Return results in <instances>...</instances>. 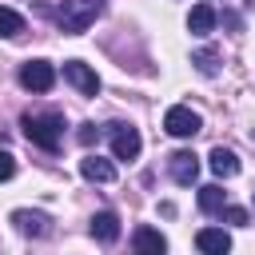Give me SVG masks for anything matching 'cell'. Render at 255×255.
<instances>
[{
  "mask_svg": "<svg viewBox=\"0 0 255 255\" xmlns=\"http://www.w3.org/2000/svg\"><path fill=\"white\" fill-rule=\"evenodd\" d=\"M12 223H16L20 235H32V239H44V235L52 231V219H48L44 211H28V207L12 211Z\"/></svg>",
  "mask_w": 255,
  "mask_h": 255,
  "instance_id": "obj_8",
  "label": "cell"
},
{
  "mask_svg": "<svg viewBox=\"0 0 255 255\" xmlns=\"http://www.w3.org/2000/svg\"><path fill=\"white\" fill-rule=\"evenodd\" d=\"M100 12H104V0H64L60 12H56V20H60V28H64L68 36H76V32H84L88 24H96Z\"/></svg>",
  "mask_w": 255,
  "mask_h": 255,
  "instance_id": "obj_2",
  "label": "cell"
},
{
  "mask_svg": "<svg viewBox=\"0 0 255 255\" xmlns=\"http://www.w3.org/2000/svg\"><path fill=\"white\" fill-rule=\"evenodd\" d=\"M92 235L100 243H116L120 239V215L116 211H96L92 215Z\"/></svg>",
  "mask_w": 255,
  "mask_h": 255,
  "instance_id": "obj_13",
  "label": "cell"
},
{
  "mask_svg": "<svg viewBox=\"0 0 255 255\" xmlns=\"http://www.w3.org/2000/svg\"><path fill=\"white\" fill-rule=\"evenodd\" d=\"M139 147H143V139L131 124H112V155L116 159H135Z\"/></svg>",
  "mask_w": 255,
  "mask_h": 255,
  "instance_id": "obj_5",
  "label": "cell"
},
{
  "mask_svg": "<svg viewBox=\"0 0 255 255\" xmlns=\"http://www.w3.org/2000/svg\"><path fill=\"white\" fill-rule=\"evenodd\" d=\"M20 128H24L28 143H36V147H44V151H56V147H60V135H64L60 112H28V116L20 120Z\"/></svg>",
  "mask_w": 255,
  "mask_h": 255,
  "instance_id": "obj_1",
  "label": "cell"
},
{
  "mask_svg": "<svg viewBox=\"0 0 255 255\" xmlns=\"http://www.w3.org/2000/svg\"><path fill=\"white\" fill-rule=\"evenodd\" d=\"M223 207H227V195H223L219 183L199 187V211H207V215H223Z\"/></svg>",
  "mask_w": 255,
  "mask_h": 255,
  "instance_id": "obj_14",
  "label": "cell"
},
{
  "mask_svg": "<svg viewBox=\"0 0 255 255\" xmlns=\"http://www.w3.org/2000/svg\"><path fill=\"white\" fill-rule=\"evenodd\" d=\"M207 163H211V171L219 175V179H231V175H239V159H235V151L231 147H211V155H207Z\"/></svg>",
  "mask_w": 255,
  "mask_h": 255,
  "instance_id": "obj_12",
  "label": "cell"
},
{
  "mask_svg": "<svg viewBox=\"0 0 255 255\" xmlns=\"http://www.w3.org/2000/svg\"><path fill=\"white\" fill-rule=\"evenodd\" d=\"M12 175H16V159H12V151H0V183Z\"/></svg>",
  "mask_w": 255,
  "mask_h": 255,
  "instance_id": "obj_18",
  "label": "cell"
},
{
  "mask_svg": "<svg viewBox=\"0 0 255 255\" xmlns=\"http://www.w3.org/2000/svg\"><path fill=\"white\" fill-rule=\"evenodd\" d=\"M195 247H199V255H227L231 251V235L223 227H203L195 235Z\"/></svg>",
  "mask_w": 255,
  "mask_h": 255,
  "instance_id": "obj_10",
  "label": "cell"
},
{
  "mask_svg": "<svg viewBox=\"0 0 255 255\" xmlns=\"http://www.w3.org/2000/svg\"><path fill=\"white\" fill-rule=\"evenodd\" d=\"M187 28H191L195 36H207V32L215 28V8H211V4H195L191 16H187Z\"/></svg>",
  "mask_w": 255,
  "mask_h": 255,
  "instance_id": "obj_15",
  "label": "cell"
},
{
  "mask_svg": "<svg viewBox=\"0 0 255 255\" xmlns=\"http://www.w3.org/2000/svg\"><path fill=\"white\" fill-rule=\"evenodd\" d=\"M96 135H100V131H96V124H84V128H80V143H92Z\"/></svg>",
  "mask_w": 255,
  "mask_h": 255,
  "instance_id": "obj_20",
  "label": "cell"
},
{
  "mask_svg": "<svg viewBox=\"0 0 255 255\" xmlns=\"http://www.w3.org/2000/svg\"><path fill=\"white\" fill-rule=\"evenodd\" d=\"M215 60H219V56H215L211 48H203V52H195V56H191V64H195L203 76H215Z\"/></svg>",
  "mask_w": 255,
  "mask_h": 255,
  "instance_id": "obj_17",
  "label": "cell"
},
{
  "mask_svg": "<svg viewBox=\"0 0 255 255\" xmlns=\"http://www.w3.org/2000/svg\"><path fill=\"white\" fill-rule=\"evenodd\" d=\"M131 251L135 255H167V239L155 231V227H135V235H131Z\"/></svg>",
  "mask_w": 255,
  "mask_h": 255,
  "instance_id": "obj_9",
  "label": "cell"
},
{
  "mask_svg": "<svg viewBox=\"0 0 255 255\" xmlns=\"http://www.w3.org/2000/svg\"><path fill=\"white\" fill-rule=\"evenodd\" d=\"M64 80H68L76 92H84V96H96V92H100V76H96L88 64H80V60H68V64H64Z\"/></svg>",
  "mask_w": 255,
  "mask_h": 255,
  "instance_id": "obj_6",
  "label": "cell"
},
{
  "mask_svg": "<svg viewBox=\"0 0 255 255\" xmlns=\"http://www.w3.org/2000/svg\"><path fill=\"white\" fill-rule=\"evenodd\" d=\"M167 171H171V179H175L179 187H191L195 175H199V159H195L191 151H171V155H167Z\"/></svg>",
  "mask_w": 255,
  "mask_h": 255,
  "instance_id": "obj_7",
  "label": "cell"
},
{
  "mask_svg": "<svg viewBox=\"0 0 255 255\" xmlns=\"http://www.w3.org/2000/svg\"><path fill=\"white\" fill-rule=\"evenodd\" d=\"M20 32H24V16L0 4V36H20Z\"/></svg>",
  "mask_w": 255,
  "mask_h": 255,
  "instance_id": "obj_16",
  "label": "cell"
},
{
  "mask_svg": "<svg viewBox=\"0 0 255 255\" xmlns=\"http://www.w3.org/2000/svg\"><path fill=\"white\" fill-rule=\"evenodd\" d=\"M223 219L235 223V227H243V223H247V211H243V207H223Z\"/></svg>",
  "mask_w": 255,
  "mask_h": 255,
  "instance_id": "obj_19",
  "label": "cell"
},
{
  "mask_svg": "<svg viewBox=\"0 0 255 255\" xmlns=\"http://www.w3.org/2000/svg\"><path fill=\"white\" fill-rule=\"evenodd\" d=\"M80 175L92 179V183H112L116 179V163L104 159V155H84L80 159Z\"/></svg>",
  "mask_w": 255,
  "mask_h": 255,
  "instance_id": "obj_11",
  "label": "cell"
},
{
  "mask_svg": "<svg viewBox=\"0 0 255 255\" xmlns=\"http://www.w3.org/2000/svg\"><path fill=\"white\" fill-rule=\"evenodd\" d=\"M163 128H167V135H175V139H191V135L203 128V120H199V112H191V108L175 104V108H167Z\"/></svg>",
  "mask_w": 255,
  "mask_h": 255,
  "instance_id": "obj_3",
  "label": "cell"
},
{
  "mask_svg": "<svg viewBox=\"0 0 255 255\" xmlns=\"http://www.w3.org/2000/svg\"><path fill=\"white\" fill-rule=\"evenodd\" d=\"M20 84L28 92H48L56 84V68L48 60H28V64H20Z\"/></svg>",
  "mask_w": 255,
  "mask_h": 255,
  "instance_id": "obj_4",
  "label": "cell"
}]
</instances>
